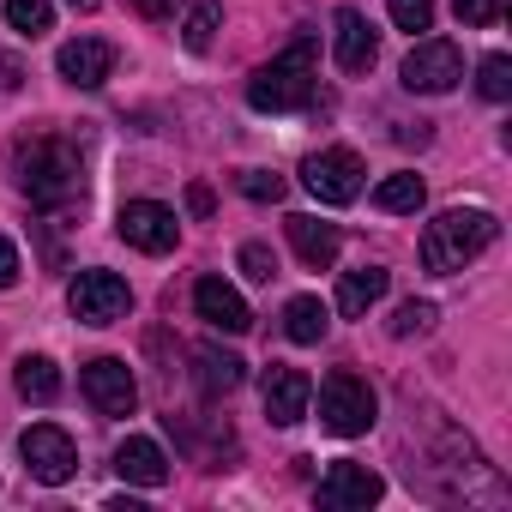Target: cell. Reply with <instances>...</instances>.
Instances as JSON below:
<instances>
[{
    "instance_id": "cell-10",
    "label": "cell",
    "mask_w": 512,
    "mask_h": 512,
    "mask_svg": "<svg viewBox=\"0 0 512 512\" xmlns=\"http://www.w3.org/2000/svg\"><path fill=\"white\" fill-rule=\"evenodd\" d=\"M85 398L97 404V416H133V404H139V386H133V368L121 362V356H97V362H85Z\"/></svg>"
},
{
    "instance_id": "cell-20",
    "label": "cell",
    "mask_w": 512,
    "mask_h": 512,
    "mask_svg": "<svg viewBox=\"0 0 512 512\" xmlns=\"http://www.w3.org/2000/svg\"><path fill=\"white\" fill-rule=\"evenodd\" d=\"M284 332H290V344H320V338L332 332V308H326L320 296H290Z\"/></svg>"
},
{
    "instance_id": "cell-19",
    "label": "cell",
    "mask_w": 512,
    "mask_h": 512,
    "mask_svg": "<svg viewBox=\"0 0 512 512\" xmlns=\"http://www.w3.org/2000/svg\"><path fill=\"white\" fill-rule=\"evenodd\" d=\"M193 362H199V392H205V398L235 392V386H241V374H247V362H241L235 350H223V344H205Z\"/></svg>"
},
{
    "instance_id": "cell-29",
    "label": "cell",
    "mask_w": 512,
    "mask_h": 512,
    "mask_svg": "<svg viewBox=\"0 0 512 512\" xmlns=\"http://www.w3.org/2000/svg\"><path fill=\"white\" fill-rule=\"evenodd\" d=\"M434 326V302H404L398 314H392V338H416V332H428Z\"/></svg>"
},
{
    "instance_id": "cell-30",
    "label": "cell",
    "mask_w": 512,
    "mask_h": 512,
    "mask_svg": "<svg viewBox=\"0 0 512 512\" xmlns=\"http://www.w3.org/2000/svg\"><path fill=\"white\" fill-rule=\"evenodd\" d=\"M452 13H458L464 25H494V19H500V0H452Z\"/></svg>"
},
{
    "instance_id": "cell-7",
    "label": "cell",
    "mask_w": 512,
    "mask_h": 512,
    "mask_svg": "<svg viewBox=\"0 0 512 512\" xmlns=\"http://www.w3.org/2000/svg\"><path fill=\"white\" fill-rule=\"evenodd\" d=\"M302 187L320 199V205H356L362 199V157L332 145V151H314L302 163Z\"/></svg>"
},
{
    "instance_id": "cell-22",
    "label": "cell",
    "mask_w": 512,
    "mask_h": 512,
    "mask_svg": "<svg viewBox=\"0 0 512 512\" xmlns=\"http://www.w3.org/2000/svg\"><path fill=\"white\" fill-rule=\"evenodd\" d=\"M422 199H428V187H422V175H410V169H398V175H386V181L374 187V205H380V211H392V217L422 211Z\"/></svg>"
},
{
    "instance_id": "cell-28",
    "label": "cell",
    "mask_w": 512,
    "mask_h": 512,
    "mask_svg": "<svg viewBox=\"0 0 512 512\" xmlns=\"http://www.w3.org/2000/svg\"><path fill=\"white\" fill-rule=\"evenodd\" d=\"M241 193H247V199H260V205H266V199L278 205V199L290 193V181H284V175H272V169H247V175H241Z\"/></svg>"
},
{
    "instance_id": "cell-23",
    "label": "cell",
    "mask_w": 512,
    "mask_h": 512,
    "mask_svg": "<svg viewBox=\"0 0 512 512\" xmlns=\"http://www.w3.org/2000/svg\"><path fill=\"white\" fill-rule=\"evenodd\" d=\"M7 25L37 43V37L55 31V7H49V0H7Z\"/></svg>"
},
{
    "instance_id": "cell-26",
    "label": "cell",
    "mask_w": 512,
    "mask_h": 512,
    "mask_svg": "<svg viewBox=\"0 0 512 512\" xmlns=\"http://www.w3.org/2000/svg\"><path fill=\"white\" fill-rule=\"evenodd\" d=\"M386 13H392V25L398 31H434V0H386Z\"/></svg>"
},
{
    "instance_id": "cell-11",
    "label": "cell",
    "mask_w": 512,
    "mask_h": 512,
    "mask_svg": "<svg viewBox=\"0 0 512 512\" xmlns=\"http://www.w3.org/2000/svg\"><path fill=\"white\" fill-rule=\"evenodd\" d=\"M260 398H266V416H272L278 428H296V422L308 416V404H314V380H308L302 368H284V362H272V368H266V386H260Z\"/></svg>"
},
{
    "instance_id": "cell-33",
    "label": "cell",
    "mask_w": 512,
    "mask_h": 512,
    "mask_svg": "<svg viewBox=\"0 0 512 512\" xmlns=\"http://www.w3.org/2000/svg\"><path fill=\"white\" fill-rule=\"evenodd\" d=\"M187 211L205 217V211H211V187H187Z\"/></svg>"
},
{
    "instance_id": "cell-13",
    "label": "cell",
    "mask_w": 512,
    "mask_h": 512,
    "mask_svg": "<svg viewBox=\"0 0 512 512\" xmlns=\"http://www.w3.org/2000/svg\"><path fill=\"white\" fill-rule=\"evenodd\" d=\"M193 314H199L211 332H229V338H241V332L253 326V314H247L241 290H235V284H223V278H199V284H193Z\"/></svg>"
},
{
    "instance_id": "cell-15",
    "label": "cell",
    "mask_w": 512,
    "mask_h": 512,
    "mask_svg": "<svg viewBox=\"0 0 512 512\" xmlns=\"http://www.w3.org/2000/svg\"><path fill=\"white\" fill-rule=\"evenodd\" d=\"M284 229H290V247L302 253V266L308 272H332L338 266V247H344V235H338V223H320V217H284Z\"/></svg>"
},
{
    "instance_id": "cell-14",
    "label": "cell",
    "mask_w": 512,
    "mask_h": 512,
    "mask_svg": "<svg viewBox=\"0 0 512 512\" xmlns=\"http://www.w3.org/2000/svg\"><path fill=\"white\" fill-rule=\"evenodd\" d=\"M380 494H386L380 470H368V464H350V458H338V464L320 476V506H374Z\"/></svg>"
},
{
    "instance_id": "cell-1",
    "label": "cell",
    "mask_w": 512,
    "mask_h": 512,
    "mask_svg": "<svg viewBox=\"0 0 512 512\" xmlns=\"http://www.w3.org/2000/svg\"><path fill=\"white\" fill-rule=\"evenodd\" d=\"M13 181H19V193H25L31 205L61 211V205H73V199H79L85 169H79V151H73L67 139L37 133V139H25V145L13 151Z\"/></svg>"
},
{
    "instance_id": "cell-24",
    "label": "cell",
    "mask_w": 512,
    "mask_h": 512,
    "mask_svg": "<svg viewBox=\"0 0 512 512\" xmlns=\"http://www.w3.org/2000/svg\"><path fill=\"white\" fill-rule=\"evenodd\" d=\"M217 19H223V7H217V0H199V7L187 13V31H181V43H187L193 55H205V49H211V37H217Z\"/></svg>"
},
{
    "instance_id": "cell-32",
    "label": "cell",
    "mask_w": 512,
    "mask_h": 512,
    "mask_svg": "<svg viewBox=\"0 0 512 512\" xmlns=\"http://www.w3.org/2000/svg\"><path fill=\"white\" fill-rule=\"evenodd\" d=\"M127 7H133L139 19H175V7H181V0H127Z\"/></svg>"
},
{
    "instance_id": "cell-6",
    "label": "cell",
    "mask_w": 512,
    "mask_h": 512,
    "mask_svg": "<svg viewBox=\"0 0 512 512\" xmlns=\"http://www.w3.org/2000/svg\"><path fill=\"white\" fill-rule=\"evenodd\" d=\"M19 458H25V470H31L37 482H49V488L73 482V470H79V446H73V434L55 428V422H31V428L19 434Z\"/></svg>"
},
{
    "instance_id": "cell-9",
    "label": "cell",
    "mask_w": 512,
    "mask_h": 512,
    "mask_svg": "<svg viewBox=\"0 0 512 512\" xmlns=\"http://www.w3.org/2000/svg\"><path fill=\"white\" fill-rule=\"evenodd\" d=\"M115 229H121V241L139 247V253H169V247L181 241V217H175L169 205H157V199H127L121 217H115Z\"/></svg>"
},
{
    "instance_id": "cell-3",
    "label": "cell",
    "mask_w": 512,
    "mask_h": 512,
    "mask_svg": "<svg viewBox=\"0 0 512 512\" xmlns=\"http://www.w3.org/2000/svg\"><path fill=\"white\" fill-rule=\"evenodd\" d=\"M247 103L260 115H290V109L314 103V43L296 37L284 55H272L260 73L247 79Z\"/></svg>"
},
{
    "instance_id": "cell-18",
    "label": "cell",
    "mask_w": 512,
    "mask_h": 512,
    "mask_svg": "<svg viewBox=\"0 0 512 512\" xmlns=\"http://www.w3.org/2000/svg\"><path fill=\"white\" fill-rule=\"evenodd\" d=\"M386 284H392L386 266H356V272H344V284H338V314H344V320H362V314L386 296Z\"/></svg>"
},
{
    "instance_id": "cell-31",
    "label": "cell",
    "mask_w": 512,
    "mask_h": 512,
    "mask_svg": "<svg viewBox=\"0 0 512 512\" xmlns=\"http://www.w3.org/2000/svg\"><path fill=\"white\" fill-rule=\"evenodd\" d=\"M13 284H19V247L0 235V290H13Z\"/></svg>"
},
{
    "instance_id": "cell-34",
    "label": "cell",
    "mask_w": 512,
    "mask_h": 512,
    "mask_svg": "<svg viewBox=\"0 0 512 512\" xmlns=\"http://www.w3.org/2000/svg\"><path fill=\"white\" fill-rule=\"evenodd\" d=\"M67 7H79V13H85V7H97V0H67Z\"/></svg>"
},
{
    "instance_id": "cell-5",
    "label": "cell",
    "mask_w": 512,
    "mask_h": 512,
    "mask_svg": "<svg viewBox=\"0 0 512 512\" xmlns=\"http://www.w3.org/2000/svg\"><path fill=\"white\" fill-rule=\"evenodd\" d=\"M404 91H416V97H446L458 79H464V55H458V43H446V37H422L410 55H404Z\"/></svg>"
},
{
    "instance_id": "cell-8",
    "label": "cell",
    "mask_w": 512,
    "mask_h": 512,
    "mask_svg": "<svg viewBox=\"0 0 512 512\" xmlns=\"http://www.w3.org/2000/svg\"><path fill=\"white\" fill-rule=\"evenodd\" d=\"M67 308H73L79 326H115V320H127L133 290H127V278H115V272H79L73 290H67Z\"/></svg>"
},
{
    "instance_id": "cell-16",
    "label": "cell",
    "mask_w": 512,
    "mask_h": 512,
    "mask_svg": "<svg viewBox=\"0 0 512 512\" xmlns=\"http://www.w3.org/2000/svg\"><path fill=\"white\" fill-rule=\"evenodd\" d=\"M332 49H338V67H344V73H368V67H374V55H380L368 13L338 7V19H332Z\"/></svg>"
},
{
    "instance_id": "cell-21",
    "label": "cell",
    "mask_w": 512,
    "mask_h": 512,
    "mask_svg": "<svg viewBox=\"0 0 512 512\" xmlns=\"http://www.w3.org/2000/svg\"><path fill=\"white\" fill-rule=\"evenodd\" d=\"M13 386H19V398H31V404H55V398H61V368H55L49 356H19Z\"/></svg>"
},
{
    "instance_id": "cell-17",
    "label": "cell",
    "mask_w": 512,
    "mask_h": 512,
    "mask_svg": "<svg viewBox=\"0 0 512 512\" xmlns=\"http://www.w3.org/2000/svg\"><path fill=\"white\" fill-rule=\"evenodd\" d=\"M115 470H121V482H139V488H163V482H169V458H163V446L145 440V434H127V440L115 446Z\"/></svg>"
},
{
    "instance_id": "cell-25",
    "label": "cell",
    "mask_w": 512,
    "mask_h": 512,
    "mask_svg": "<svg viewBox=\"0 0 512 512\" xmlns=\"http://www.w3.org/2000/svg\"><path fill=\"white\" fill-rule=\"evenodd\" d=\"M476 91H482L488 103H506V97H512V61H506V55H488V61L476 67Z\"/></svg>"
},
{
    "instance_id": "cell-4",
    "label": "cell",
    "mask_w": 512,
    "mask_h": 512,
    "mask_svg": "<svg viewBox=\"0 0 512 512\" xmlns=\"http://www.w3.org/2000/svg\"><path fill=\"white\" fill-rule=\"evenodd\" d=\"M374 410H380V398H374V386L362 374H350V368L326 374V386H320V428L326 434L356 440V434L374 428Z\"/></svg>"
},
{
    "instance_id": "cell-12",
    "label": "cell",
    "mask_w": 512,
    "mask_h": 512,
    "mask_svg": "<svg viewBox=\"0 0 512 512\" xmlns=\"http://www.w3.org/2000/svg\"><path fill=\"white\" fill-rule=\"evenodd\" d=\"M55 73H61L67 85H79V91H97V85H109V73H115V49H109L103 37H73V43H61Z\"/></svg>"
},
{
    "instance_id": "cell-27",
    "label": "cell",
    "mask_w": 512,
    "mask_h": 512,
    "mask_svg": "<svg viewBox=\"0 0 512 512\" xmlns=\"http://www.w3.org/2000/svg\"><path fill=\"white\" fill-rule=\"evenodd\" d=\"M241 272H247L253 284H272V278H278V253H272L266 241H247V247H241Z\"/></svg>"
},
{
    "instance_id": "cell-2",
    "label": "cell",
    "mask_w": 512,
    "mask_h": 512,
    "mask_svg": "<svg viewBox=\"0 0 512 512\" xmlns=\"http://www.w3.org/2000/svg\"><path fill=\"white\" fill-rule=\"evenodd\" d=\"M494 235H500L494 211H482V205H452V211H440V217L422 229V266H428L434 278H452V272H464V266L476 260Z\"/></svg>"
}]
</instances>
